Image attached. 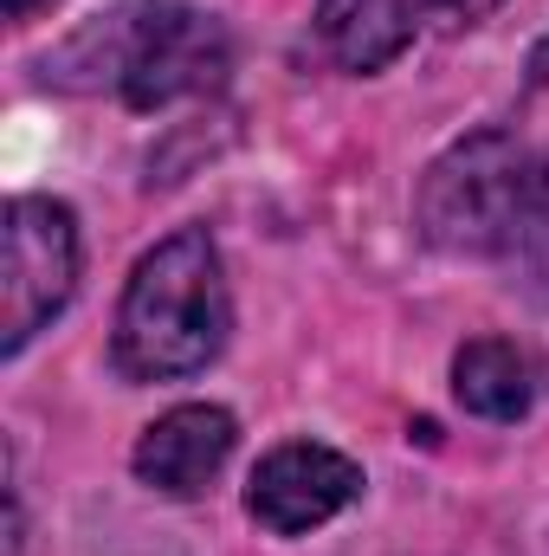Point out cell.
Returning <instances> with one entry per match:
<instances>
[{
  "mask_svg": "<svg viewBox=\"0 0 549 556\" xmlns=\"http://www.w3.org/2000/svg\"><path fill=\"white\" fill-rule=\"evenodd\" d=\"M78 59H91V72H104L130 111H168L188 98H214L227 85L233 39L214 13L188 0H130L85 39H72L65 65Z\"/></svg>",
  "mask_w": 549,
  "mask_h": 556,
  "instance_id": "cell-3",
  "label": "cell"
},
{
  "mask_svg": "<svg viewBox=\"0 0 549 556\" xmlns=\"http://www.w3.org/2000/svg\"><path fill=\"white\" fill-rule=\"evenodd\" d=\"M452 402L478 420H524L537 402L531 356L511 337H472L452 356Z\"/></svg>",
  "mask_w": 549,
  "mask_h": 556,
  "instance_id": "cell-8",
  "label": "cell"
},
{
  "mask_svg": "<svg viewBox=\"0 0 549 556\" xmlns=\"http://www.w3.org/2000/svg\"><path fill=\"white\" fill-rule=\"evenodd\" d=\"M413 227L433 253L485 260L511 273V285L549 278V149L518 130L459 137L426 162Z\"/></svg>",
  "mask_w": 549,
  "mask_h": 556,
  "instance_id": "cell-1",
  "label": "cell"
},
{
  "mask_svg": "<svg viewBox=\"0 0 549 556\" xmlns=\"http://www.w3.org/2000/svg\"><path fill=\"white\" fill-rule=\"evenodd\" d=\"M505 0H420V20H433L439 33H472L498 13Z\"/></svg>",
  "mask_w": 549,
  "mask_h": 556,
  "instance_id": "cell-9",
  "label": "cell"
},
{
  "mask_svg": "<svg viewBox=\"0 0 549 556\" xmlns=\"http://www.w3.org/2000/svg\"><path fill=\"white\" fill-rule=\"evenodd\" d=\"M233 446H240V420L220 402H181V408H168L142 427L130 472L162 498H201L227 472Z\"/></svg>",
  "mask_w": 549,
  "mask_h": 556,
  "instance_id": "cell-6",
  "label": "cell"
},
{
  "mask_svg": "<svg viewBox=\"0 0 549 556\" xmlns=\"http://www.w3.org/2000/svg\"><path fill=\"white\" fill-rule=\"evenodd\" d=\"M362 498V466L323 440H284L246 479V511L272 538H310Z\"/></svg>",
  "mask_w": 549,
  "mask_h": 556,
  "instance_id": "cell-5",
  "label": "cell"
},
{
  "mask_svg": "<svg viewBox=\"0 0 549 556\" xmlns=\"http://www.w3.org/2000/svg\"><path fill=\"white\" fill-rule=\"evenodd\" d=\"M413 33H420V0H317L323 52L356 78L388 72L413 46Z\"/></svg>",
  "mask_w": 549,
  "mask_h": 556,
  "instance_id": "cell-7",
  "label": "cell"
},
{
  "mask_svg": "<svg viewBox=\"0 0 549 556\" xmlns=\"http://www.w3.org/2000/svg\"><path fill=\"white\" fill-rule=\"evenodd\" d=\"M78 214L52 194H13L0 227V356H20L78 291Z\"/></svg>",
  "mask_w": 549,
  "mask_h": 556,
  "instance_id": "cell-4",
  "label": "cell"
},
{
  "mask_svg": "<svg viewBox=\"0 0 549 556\" xmlns=\"http://www.w3.org/2000/svg\"><path fill=\"white\" fill-rule=\"evenodd\" d=\"M46 7H52V0H7V20H13V26H26V20H39Z\"/></svg>",
  "mask_w": 549,
  "mask_h": 556,
  "instance_id": "cell-10",
  "label": "cell"
},
{
  "mask_svg": "<svg viewBox=\"0 0 549 556\" xmlns=\"http://www.w3.org/2000/svg\"><path fill=\"white\" fill-rule=\"evenodd\" d=\"M233 337L227 260L207 227H175L130 266L111 363L124 382H181L201 376Z\"/></svg>",
  "mask_w": 549,
  "mask_h": 556,
  "instance_id": "cell-2",
  "label": "cell"
}]
</instances>
